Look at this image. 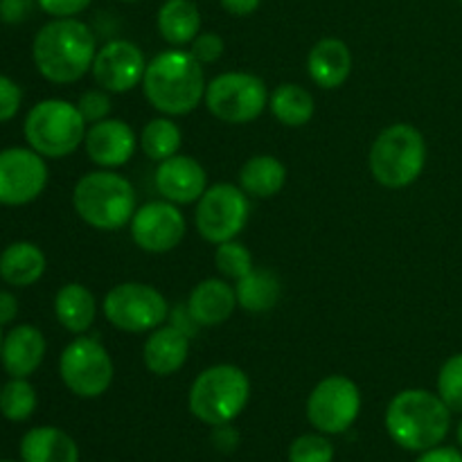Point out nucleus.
Listing matches in <instances>:
<instances>
[{
  "mask_svg": "<svg viewBox=\"0 0 462 462\" xmlns=\"http://www.w3.org/2000/svg\"><path fill=\"white\" fill-rule=\"evenodd\" d=\"M97 43L90 27L79 18H52L32 43V59L41 75L52 84H75L93 70Z\"/></svg>",
  "mask_w": 462,
  "mask_h": 462,
  "instance_id": "f257e3e1",
  "label": "nucleus"
},
{
  "mask_svg": "<svg viewBox=\"0 0 462 462\" xmlns=\"http://www.w3.org/2000/svg\"><path fill=\"white\" fill-rule=\"evenodd\" d=\"M206 75L192 52L171 48L147 63L143 90L147 102L162 116H188L206 97Z\"/></svg>",
  "mask_w": 462,
  "mask_h": 462,
  "instance_id": "f03ea898",
  "label": "nucleus"
},
{
  "mask_svg": "<svg viewBox=\"0 0 462 462\" xmlns=\"http://www.w3.org/2000/svg\"><path fill=\"white\" fill-rule=\"evenodd\" d=\"M449 427V406L438 393L424 388L397 393L386 409L388 436L406 451H427L442 445Z\"/></svg>",
  "mask_w": 462,
  "mask_h": 462,
  "instance_id": "7ed1b4c3",
  "label": "nucleus"
},
{
  "mask_svg": "<svg viewBox=\"0 0 462 462\" xmlns=\"http://www.w3.org/2000/svg\"><path fill=\"white\" fill-rule=\"evenodd\" d=\"M72 208L95 230L125 228L138 210V197L129 179L113 170L84 174L72 189Z\"/></svg>",
  "mask_w": 462,
  "mask_h": 462,
  "instance_id": "20e7f679",
  "label": "nucleus"
},
{
  "mask_svg": "<svg viewBox=\"0 0 462 462\" xmlns=\"http://www.w3.org/2000/svg\"><path fill=\"white\" fill-rule=\"evenodd\" d=\"M370 174L379 185L402 189L413 185L427 165V140L415 126L397 122L374 138L368 153Z\"/></svg>",
  "mask_w": 462,
  "mask_h": 462,
  "instance_id": "39448f33",
  "label": "nucleus"
},
{
  "mask_svg": "<svg viewBox=\"0 0 462 462\" xmlns=\"http://www.w3.org/2000/svg\"><path fill=\"white\" fill-rule=\"evenodd\" d=\"M251 400V382L242 368L219 364L206 368L192 382L188 395L189 413L203 424L219 427L242 415Z\"/></svg>",
  "mask_w": 462,
  "mask_h": 462,
  "instance_id": "423d86ee",
  "label": "nucleus"
},
{
  "mask_svg": "<svg viewBox=\"0 0 462 462\" xmlns=\"http://www.w3.org/2000/svg\"><path fill=\"white\" fill-rule=\"evenodd\" d=\"M88 125L77 104L43 99L30 108L23 125L27 144L43 158H66L84 144Z\"/></svg>",
  "mask_w": 462,
  "mask_h": 462,
  "instance_id": "0eeeda50",
  "label": "nucleus"
},
{
  "mask_svg": "<svg viewBox=\"0 0 462 462\" xmlns=\"http://www.w3.org/2000/svg\"><path fill=\"white\" fill-rule=\"evenodd\" d=\"M208 111L226 125H248L269 106L264 79L251 72H221L206 86Z\"/></svg>",
  "mask_w": 462,
  "mask_h": 462,
  "instance_id": "6e6552de",
  "label": "nucleus"
},
{
  "mask_svg": "<svg viewBox=\"0 0 462 462\" xmlns=\"http://www.w3.org/2000/svg\"><path fill=\"white\" fill-rule=\"evenodd\" d=\"M102 311L108 323L120 332H153L170 319L165 296L152 284L122 282L104 296Z\"/></svg>",
  "mask_w": 462,
  "mask_h": 462,
  "instance_id": "1a4fd4ad",
  "label": "nucleus"
},
{
  "mask_svg": "<svg viewBox=\"0 0 462 462\" xmlns=\"http://www.w3.org/2000/svg\"><path fill=\"white\" fill-rule=\"evenodd\" d=\"M59 374L72 395L95 400L111 388L116 368L108 350L97 338L79 334V338L63 347L59 356Z\"/></svg>",
  "mask_w": 462,
  "mask_h": 462,
  "instance_id": "9d476101",
  "label": "nucleus"
},
{
  "mask_svg": "<svg viewBox=\"0 0 462 462\" xmlns=\"http://www.w3.org/2000/svg\"><path fill=\"white\" fill-rule=\"evenodd\" d=\"M248 217H251L248 194L233 183H217L210 185L197 201L194 224L206 242L224 244L246 228Z\"/></svg>",
  "mask_w": 462,
  "mask_h": 462,
  "instance_id": "9b49d317",
  "label": "nucleus"
},
{
  "mask_svg": "<svg viewBox=\"0 0 462 462\" xmlns=\"http://www.w3.org/2000/svg\"><path fill=\"white\" fill-rule=\"evenodd\" d=\"M361 413V391L350 377L332 374L314 386L307 400V420L325 436L346 433Z\"/></svg>",
  "mask_w": 462,
  "mask_h": 462,
  "instance_id": "f8f14e48",
  "label": "nucleus"
},
{
  "mask_svg": "<svg viewBox=\"0 0 462 462\" xmlns=\"http://www.w3.org/2000/svg\"><path fill=\"white\" fill-rule=\"evenodd\" d=\"M48 165L41 153L25 147L0 152V206H27L43 194Z\"/></svg>",
  "mask_w": 462,
  "mask_h": 462,
  "instance_id": "ddd939ff",
  "label": "nucleus"
},
{
  "mask_svg": "<svg viewBox=\"0 0 462 462\" xmlns=\"http://www.w3.org/2000/svg\"><path fill=\"white\" fill-rule=\"evenodd\" d=\"M185 217L176 203L170 201H149L135 210L131 219V237L135 246L143 248L152 255L170 253L183 242L185 237Z\"/></svg>",
  "mask_w": 462,
  "mask_h": 462,
  "instance_id": "4468645a",
  "label": "nucleus"
},
{
  "mask_svg": "<svg viewBox=\"0 0 462 462\" xmlns=\"http://www.w3.org/2000/svg\"><path fill=\"white\" fill-rule=\"evenodd\" d=\"M147 61L134 41L113 39L97 48L93 61V79L106 93H129L143 84Z\"/></svg>",
  "mask_w": 462,
  "mask_h": 462,
  "instance_id": "2eb2a0df",
  "label": "nucleus"
},
{
  "mask_svg": "<svg viewBox=\"0 0 462 462\" xmlns=\"http://www.w3.org/2000/svg\"><path fill=\"white\" fill-rule=\"evenodd\" d=\"M86 153L102 170H116L134 158L138 138L125 120L106 117L88 126L84 138Z\"/></svg>",
  "mask_w": 462,
  "mask_h": 462,
  "instance_id": "dca6fc26",
  "label": "nucleus"
},
{
  "mask_svg": "<svg viewBox=\"0 0 462 462\" xmlns=\"http://www.w3.org/2000/svg\"><path fill=\"white\" fill-rule=\"evenodd\" d=\"M153 176H156V188L161 197L176 206L197 203L208 189V174L201 162L183 153L158 162Z\"/></svg>",
  "mask_w": 462,
  "mask_h": 462,
  "instance_id": "f3484780",
  "label": "nucleus"
},
{
  "mask_svg": "<svg viewBox=\"0 0 462 462\" xmlns=\"http://www.w3.org/2000/svg\"><path fill=\"white\" fill-rule=\"evenodd\" d=\"M45 350H48V343L41 329H36L34 325H16L7 332L3 352H0L5 373L9 377L27 379L43 364Z\"/></svg>",
  "mask_w": 462,
  "mask_h": 462,
  "instance_id": "a211bd4d",
  "label": "nucleus"
},
{
  "mask_svg": "<svg viewBox=\"0 0 462 462\" xmlns=\"http://www.w3.org/2000/svg\"><path fill=\"white\" fill-rule=\"evenodd\" d=\"M188 310L199 328H217L224 325L237 310V293L228 280L208 278L199 282L188 296Z\"/></svg>",
  "mask_w": 462,
  "mask_h": 462,
  "instance_id": "6ab92c4d",
  "label": "nucleus"
},
{
  "mask_svg": "<svg viewBox=\"0 0 462 462\" xmlns=\"http://www.w3.org/2000/svg\"><path fill=\"white\" fill-rule=\"evenodd\" d=\"M189 334L174 325H161L149 334L143 347V361L149 373L158 377H170L179 373L189 356Z\"/></svg>",
  "mask_w": 462,
  "mask_h": 462,
  "instance_id": "aec40b11",
  "label": "nucleus"
},
{
  "mask_svg": "<svg viewBox=\"0 0 462 462\" xmlns=\"http://www.w3.org/2000/svg\"><path fill=\"white\" fill-rule=\"evenodd\" d=\"M307 72L325 90L346 84L352 72V52L346 41L320 39L307 54Z\"/></svg>",
  "mask_w": 462,
  "mask_h": 462,
  "instance_id": "412c9836",
  "label": "nucleus"
},
{
  "mask_svg": "<svg viewBox=\"0 0 462 462\" xmlns=\"http://www.w3.org/2000/svg\"><path fill=\"white\" fill-rule=\"evenodd\" d=\"M23 462H79L77 442L57 427H36L21 440Z\"/></svg>",
  "mask_w": 462,
  "mask_h": 462,
  "instance_id": "4be33fe9",
  "label": "nucleus"
},
{
  "mask_svg": "<svg viewBox=\"0 0 462 462\" xmlns=\"http://www.w3.org/2000/svg\"><path fill=\"white\" fill-rule=\"evenodd\" d=\"M45 253L32 242H14L0 253V278L12 287H32L45 273Z\"/></svg>",
  "mask_w": 462,
  "mask_h": 462,
  "instance_id": "5701e85b",
  "label": "nucleus"
},
{
  "mask_svg": "<svg viewBox=\"0 0 462 462\" xmlns=\"http://www.w3.org/2000/svg\"><path fill=\"white\" fill-rule=\"evenodd\" d=\"M156 27L171 48H183L201 32V12L194 0H165L158 9Z\"/></svg>",
  "mask_w": 462,
  "mask_h": 462,
  "instance_id": "b1692460",
  "label": "nucleus"
},
{
  "mask_svg": "<svg viewBox=\"0 0 462 462\" xmlns=\"http://www.w3.org/2000/svg\"><path fill=\"white\" fill-rule=\"evenodd\" d=\"M97 302L95 296L79 282H68L54 296V316L59 325L70 334H84L93 328Z\"/></svg>",
  "mask_w": 462,
  "mask_h": 462,
  "instance_id": "393cba45",
  "label": "nucleus"
},
{
  "mask_svg": "<svg viewBox=\"0 0 462 462\" xmlns=\"http://www.w3.org/2000/svg\"><path fill=\"white\" fill-rule=\"evenodd\" d=\"M287 185V167L269 153L248 158L239 170V188L253 199H271Z\"/></svg>",
  "mask_w": 462,
  "mask_h": 462,
  "instance_id": "a878e982",
  "label": "nucleus"
},
{
  "mask_svg": "<svg viewBox=\"0 0 462 462\" xmlns=\"http://www.w3.org/2000/svg\"><path fill=\"white\" fill-rule=\"evenodd\" d=\"M235 293H237V305L244 311L251 314H264V311L273 310L282 296V284L273 271L266 269H253L251 273L244 275L235 284Z\"/></svg>",
  "mask_w": 462,
  "mask_h": 462,
  "instance_id": "bb28decb",
  "label": "nucleus"
},
{
  "mask_svg": "<svg viewBox=\"0 0 462 462\" xmlns=\"http://www.w3.org/2000/svg\"><path fill=\"white\" fill-rule=\"evenodd\" d=\"M269 108L280 125L298 129L311 122L316 104L310 90L300 84H280L269 95Z\"/></svg>",
  "mask_w": 462,
  "mask_h": 462,
  "instance_id": "cd10ccee",
  "label": "nucleus"
},
{
  "mask_svg": "<svg viewBox=\"0 0 462 462\" xmlns=\"http://www.w3.org/2000/svg\"><path fill=\"white\" fill-rule=\"evenodd\" d=\"M180 143H183V134L170 116L149 120L140 134V147H143L144 156L152 158L153 162H162L176 156Z\"/></svg>",
  "mask_w": 462,
  "mask_h": 462,
  "instance_id": "c85d7f7f",
  "label": "nucleus"
},
{
  "mask_svg": "<svg viewBox=\"0 0 462 462\" xmlns=\"http://www.w3.org/2000/svg\"><path fill=\"white\" fill-rule=\"evenodd\" d=\"M36 391L27 379L12 377L3 388H0V413L9 422H25L34 415Z\"/></svg>",
  "mask_w": 462,
  "mask_h": 462,
  "instance_id": "c756f323",
  "label": "nucleus"
},
{
  "mask_svg": "<svg viewBox=\"0 0 462 462\" xmlns=\"http://www.w3.org/2000/svg\"><path fill=\"white\" fill-rule=\"evenodd\" d=\"M215 264L217 271H219L226 280H235V282L255 269V266H253L251 251H248L242 242H237V239L217 244Z\"/></svg>",
  "mask_w": 462,
  "mask_h": 462,
  "instance_id": "7c9ffc66",
  "label": "nucleus"
},
{
  "mask_svg": "<svg viewBox=\"0 0 462 462\" xmlns=\"http://www.w3.org/2000/svg\"><path fill=\"white\" fill-rule=\"evenodd\" d=\"M438 395L451 413H462V352L442 364L438 373Z\"/></svg>",
  "mask_w": 462,
  "mask_h": 462,
  "instance_id": "2f4dec72",
  "label": "nucleus"
},
{
  "mask_svg": "<svg viewBox=\"0 0 462 462\" xmlns=\"http://www.w3.org/2000/svg\"><path fill=\"white\" fill-rule=\"evenodd\" d=\"M334 447L323 433H305L289 447V462H332Z\"/></svg>",
  "mask_w": 462,
  "mask_h": 462,
  "instance_id": "473e14b6",
  "label": "nucleus"
},
{
  "mask_svg": "<svg viewBox=\"0 0 462 462\" xmlns=\"http://www.w3.org/2000/svg\"><path fill=\"white\" fill-rule=\"evenodd\" d=\"M77 108H79L86 125H95V122H102L108 117V113H111V97H108L104 88L86 90V93H81Z\"/></svg>",
  "mask_w": 462,
  "mask_h": 462,
  "instance_id": "72a5a7b5",
  "label": "nucleus"
},
{
  "mask_svg": "<svg viewBox=\"0 0 462 462\" xmlns=\"http://www.w3.org/2000/svg\"><path fill=\"white\" fill-rule=\"evenodd\" d=\"M226 43L217 32H199L197 39L189 43V52L197 59L201 66H208V63H215L224 57Z\"/></svg>",
  "mask_w": 462,
  "mask_h": 462,
  "instance_id": "f704fd0d",
  "label": "nucleus"
},
{
  "mask_svg": "<svg viewBox=\"0 0 462 462\" xmlns=\"http://www.w3.org/2000/svg\"><path fill=\"white\" fill-rule=\"evenodd\" d=\"M21 86L14 79H9L7 75H0V122H9L12 117H16V113L21 111Z\"/></svg>",
  "mask_w": 462,
  "mask_h": 462,
  "instance_id": "c9c22d12",
  "label": "nucleus"
},
{
  "mask_svg": "<svg viewBox=\"0 0 462 462\" xmlns=\"http://www.w3.org/2000/svg\"><path fill=\"white\" fill-rule=\"evenodd\" d=\"M90 3L93 0H36V5L52 18H75L88 9Z\"/></svg>",
  "mask_w": 462,
  "mask_h": 462,
  "instance_id": "e433bc0d",
  "label": "nucleus"
},
{
  "mask_svg": "<svg viewBox=\"0 0 462 462\" xmlns=\"http://www.w3.org/2000/svg\"><path fill=\"white\" fill-rule=\"evenodd\" d=\"M32 12V0H0V21L16 25L23 23Z\"/></svg>",
  "mask_w": 462,
  "mask_h": 462,
  "instance_id": "4c0bfd02",
  "label": "nucleus"
},
{
  "mask_svg": "<svg viewBox=\"0 0 462 462\" xmlns=\"http://www.w3.org/2000/svg\"><path fill=\"white\" fill-rule=\"evenodd\" d=\"M415 462H462V451L454 449V447H433V449L422 451Z\"/></svg>",
  "mask_w": 462,
  "mask_h": 462,
  "instance_id": "58836bf2",
  "label": "nucleus"
},
{
  "mask_svg": "<svg viewBox=\"0 0 462 462\" xmlns=\"http://www.w3.org/2000/svg\"><path fill=\"white\" fill-rule=\"evenodd\" d=\"M212 442L221 451H233L239 445V433L230 424H219V427H215V433H212Z\"/></svg>",
  "mask_w": 462,
  "mask_h": 462,
  "instance_id": "ea45409f",
  "label": "nucleus"
},
{
  "mask_svg": "<svg viewBox=\"0 0 462 462\" xmlns=\"http://www.w3.org/2000/svg\"><path fill=\"white\" fill-rule=\"evenodd\" d=\"M219 3L230 16H251L260 9L262 0H219Z\"/></svg>",
  "mask_w": 462,
  "mask_h": 462,
  "instance_id": "a19ab883",
  "label": "nucleus"
},
{
  "mask_svg": "<svg viewBox=\"0 0 462 462\" xmlns=\"http://www.w3.org/2000/svg\"><path fill=\"white\" fill-rule=\"evenodd\" d=\"M18 316V300L14 293L9 291H0V325H9L14 323Z\"/></svg>",
  "mask_w": 462,
  "mask_h": 462,
  "instance_id": "79ce46f5",
  "label": "nucleus"
},
{
  "mask_svg": "<svg viewBox=\"0 0 462 462\" xmlns=\"http://www.w3.org/2000/svg\"><path fill=\"white\" fill-rule=\"evenodd\" d=\"M458 445H460V451H462V422L458 424Z\"/></svg>",
  "mask_w": 462,
  "mask_h": 462,
  "instance_id": "37998d69",
  "label": "nucleus"
},
{
  "mask_svg": "<svg viewBox=\"0 0 462 462\" xmlns=\"http://www.w3.org/2000/svg\"><path fill=\"white\" fill-rule=\"evenodd\" d=\"M3 341H5V337H3V325H0V352H3Z\"/></svg>",
  "mask_w": 462,
  "mask_h": 462,
  "instance_id": "c03bdc74",
  "label": "nucleus"
},
{
  "mask_svg": "<svg viewBox=\"0 0 462 462\" xmlns=\"http://www.w3.org/2000/svg\"><path fill=\"white\" fill-rule=\"evenodd\" d=\"M122 3H138V0H122Z\"/></svg>",
  "mask_w": 462,
  "mask_h": 462,
  "instance_id": "a18cd8bd",
  "label": "nucleus"
},
{
  "mask_svg": "<svg viewBox=\"0 0 462 462\" xmlns=\"http://www.w3.org/2000/svg\"><path fill=\"white\" fill-rule=\"evenodd\" d=\"M0 462H14V460H0Z\"/></svg>",
  "mask_w": 462,
  "mask_h": 462,
  "instance_id": "49530a36",
  "label": "nucleus"
},
{
  "mask_svg": "<svg viewBox=\"0 0 462 462\" xmlns=\"http://www.w3.org/2000/svg\"><path fill=\"white\" fill-rule=\"evenodd\" d=\"M460 5H462V0H460Z\"/></svg>",
  "mask_w": 462,
  "mask_h": 462,
  "instance_id": "de8ad7c7",
  "label": "nucleus"
}]
</instances>
